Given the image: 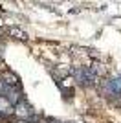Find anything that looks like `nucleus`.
I'll list each match as a JSON object with an SVG mask.
<instances>
[{
	"instance_id": "obj_1",
	"label": "nucleus",
	"mask_w": 121,
	"mask_h": 123,
	"mask_svg": "<svg viewBox=\"0 0 121 123\" xmlns=\"http://www.w3.org/2000/svg\"><path fill=\"white\" fill-rule=\"evenodd\" d=\"M72 79H73V83H75L77 86L81 88V90H92V88L97 86V83L101 81V77L97 75L96 72H94V68L92 66H72Z\"/></svg>"
},
{
	"instance_id": "obj_6",
	"label": "nucleus",
	"mask_w": 121,
	"mask_h": 123,
	"mask_svg": "<svg viewBox=\"0 0 121 123\" xmlns=\"http://www.w3.org/2000/svg\"><path fill=\"white\" fill-rule=\"evenodd\" d=\"M42 123H73V121H66V119H57L53 116H42Z\"/></svg>"
},
{
	"instance_id": "obj_3",
	"label": "nucleus",
	"mask_w": 121,
	"mask_h": 123,
	"mask_svg": "<svg viewBox=\"0 0 121 123\" xmlns=\"http://www.w3.org/2000/svg\"><path fill=\"white\" fill-rule=\"evenodd\" d=\"M0 79L6 83V85H9L13 88H18V90H24V85L20 81V77L17 75L11 68H2V72H0Z\"/></svg>"
},
{
	"instance_id": "obj_2",
	"label": "nucleus",
	"mask_w": 121,
	"mask_h": 123,
	"mask_svg": "<svg viewBox=\"0 0 121 123\" xmlns=\"http://www.w3.org/2000/svg\"><path fill=\"white\" fill-rule=\"evenodd\" d=\"M13 112H15L17 121H20V119H30V118H35V116H37V110L33 108V105L28 101L26 96L13 107Z\"/></svg>"
},
{
	"instance_id": "obj_4",
	"label": "nucleus",
	"mask_w": 121,
	"mask_h": 123,
	"mask_svg": "<svg viewBox=\"0 0 121 123\" xmlns=\"http://www.w3.org/2000/svg\"><path fill=\"white\" fill-rule=\"evenodd\" d=\"M60 96H62V101L64 103H70L73 101V98H75V88L72 86V85H64V86H60Z\"/></svg>"
},
{
	"instance_id": "obj_5",
	"label": "nucleus",
	"mask_w": 121,
	"mask_h": 123,
	"mask_svg": "<svg viewBox=\"0 0 121 123\" xmlns=\"http://www.w3.org/2000/svg\"><path fill=\"white\" fill-rule=\"evenodd\" d=\"M7 33H9L13 39H18V41H26V39H28L26 31H22L20 28H7Z\"/></svg>"
},
{
	"instance_id": "obj_7",
	"label": "nucleus",
	"mask_w": 121,
	"mask_h": 123,
	"mask_svg": "<svg viewBox=\"0 0 121 123\" xmlns=\"http://www.w3.org/2000/svg\"><path fill=\"white\" fill-rule=\"evenodd\" d=\"M17 123H42V116H39V114H37L35 118H30V119H20V121H17Z\"/></svg>"
}]
</instances>
